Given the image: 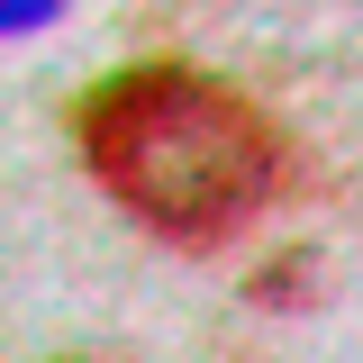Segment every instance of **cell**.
Wrapping results in <instances>:
<instances>
[{
  "instance_id": "obj_1",
  "label": "cell",
  "mask_w": 363,
  "mask_h": 363,
  "mask_svg": "<svg viewBox=\"0 0 363 363\" xmlns=\"http://www.w3.org/2000/svg\"><path fill=\"white\" fill-rule=\"evenodd\" d=\"M82 164L164 245H227L281 200L291 145L218 73L128 64L82 100Z\"/></svg>"
}]
</instances>
